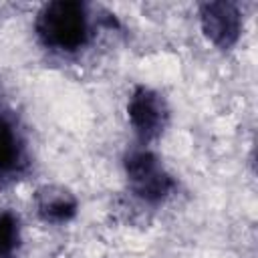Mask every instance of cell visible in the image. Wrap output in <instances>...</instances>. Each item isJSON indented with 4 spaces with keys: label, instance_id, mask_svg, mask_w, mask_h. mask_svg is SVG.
I'll use <instances>...</instances> for the list:
<instances>
[{
    "label": "cell",
    "instance_id": "cell-7",
    "mask_svg": "<svg viewBox=\"0 0 258 258\" xmlns=\"http://www.w3.org/2000/svg\"><path fill=\"white\" fill-rule=\"evenodd\" d=\"M20 240L18 220L10 212H0V258H12Z\"/></svg>",
    "mask_w": 258,
    "mask_h": 258
},
{
    "label": "cell",
    "instance_id": "cell-3",
    "mask_svg": "<svg viewBox=\"0 0 258 258\" xmlns=\"http://www.w3.org/2000/svg\"><path fill=\"white\" fill-rule=\"evenodd\" d=\"M200 22L204 34L218 48H232L242 32V16L232 2H206L200 8Z\"/></svg>",
    "mask_w": 258,
    "mask_h": 258
},
{
    "label": "cell",
    "instance_id": "cell-4",
    "mask_svg": "<svg viewBox=\"0 0 258 258\" xmlns=\"http://www.w3.org/2000/svg\"><path fill=\"white\" fill-rule=\"evenodd\" d=\"M127 113H129V121L135 133L143 141L155 139L163 131L167 113H165L163 99L155 91L147 87H137L129 99Z\"/></svg>",
    "mask_w": 258,
    "mask_h": 258
},
{
    "label": "cell",
    "instance_id": "cell-1",
    "mask_svg": "<svg viewBox=\"0 0 258 258\" xmlns=\"http://www.w3.org/2000/svg\"><path fill=\"white\" fill-rule=\"evenodd\" d=\"M40 40L56 50H77L87 38V14L83 4L58 0L46 4L36 18Z\"/></svg>",
    "mask_w": 258,
    "mask_h": 258
},
{
    "label": "cell",
    "instance_id": "cell-6",
    "mask_svg": "<svg viewBox=\"0 0 258 258\" xmlns=\"http://www.w3.org/2000/svg\"><path fill=\"white\" fill-rule=\"evenodd\" d=\"M20 161V145L12 125L0 117V171H12Z\"/></svg>",
    "mask_w": 258,
    "mask_h": 258
},
{
    "label": "cell",
    "instance_id": "cell-2",
    "mask_svg": "<svg viewBox=\"0 0 258 258\" xmlns=\"http://www.w3.org/2000/svg\"><path fill=\"white\" fill-rule=\"evenodd\" d=\"M125 173L133 194L149 204H157L173 189L171 175L151 151H133L125 159Z\"/></svg>",
    "mask_w": 258,
    "mask_h": 258
},
{
    "label": "cell",
    "instance_id": "cell-5",
    "mask_svg": "<svg viewBox=\"0 0 258 258\" xmlns=\"http://www.w3.org/2000/svg\"><path fill=\"white\" fill-rule=\"evenodd\" d=\"M38 216L48 224H64L77 214V198L62 185H42L34 196Z\"/></svg>",
    "mask_w": 258,
    "mask_h": 258
}]
</instances>
